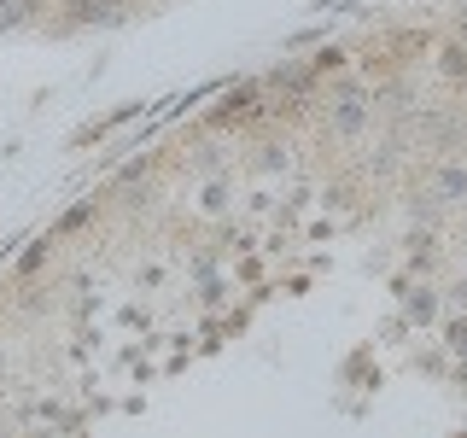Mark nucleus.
Returning <instances> with one entry per match:
<instances>
[{"label":"nucleus","mask_w":467,"mask_h":438,"mask_svg":"<svg viewBox=\"0 0 467 438\" xmlns=\"http://www.w3.org/2000/svg\"><path fill=\"white\" fill-rule=\"evenodd\" d=\"M438 199H467V164H444V170H438Z\"/></svg>","instance_id":"obj_1"},{"label":"nucleus","mask_w":467,"mask_h":438,"mask_svg":"<svg viewBox=\"0 0 467 438\" xmlns=\"http://www.w3.org/2000/svg\"><path fill=\"white\" fill-rule=\"evenodd\" d=\"M257 164H263V170H281V164H286V146H263Z\"/></svg>","instance_id":"obj_2"},{"label":"nucleus","mask_w":467,"mask_h":438,"mask_svg":"<svg viewBox=\"0 0 467 438\" xmlns=\"http://www.w3.org/2000/svg\"><path fill=\"white\" fill-rule=\"evenodd\" d=\"M456 245H462V252H467V228H462V234H456Z\"/></svg>","instance_id":"obj_3"}]
</instances>
